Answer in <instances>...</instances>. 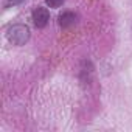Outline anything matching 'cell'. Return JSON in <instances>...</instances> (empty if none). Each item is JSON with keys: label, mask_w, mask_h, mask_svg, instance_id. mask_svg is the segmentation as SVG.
<instances>
[{"label": "cell", "mask_w": 132, "mask_h": 132, "mask_svg": "<svg viewBox=\"0 0 132 132\" xmlns=\"http://www.w3.org/2000/svg\"><path fill=\"white\" fill-rule=\"evenodd\" d=\"M50 20V13L47 8H42V6H37L34 11H33V23L37 27V28H44Z\"/></svg>", "instance_id": "obj_2"}, {"label": "cell", "mask_w": 132, "mask_h": 132, "mask_svg": "<svg viewBox=\"0 0 132 132\" xmlns=\"http://www.w3.org/2000/svg\"><path fill=\"white\" fill-rule=\"evenodd\" d=\"M6 37L13 45H25L30 39V28L27 25H22V23L13 25L8 28Z\"/></svg>", "instance_id": "obj_1"}, {"label": "cell", "mask_w": 132, "mask_h": 132, "mask_svg": "<svg viewBox=\"0 0 132 132\" xmlns=\"http://www.w3.org/2000/svg\"><path fill=\"white\" fill-rule=\"evenodd\" d=\"M75 22H76V14H73V13H70V11H65V13H62V14L59 16V25H61L62 28H69V27H72Z\"/></svg>", "instance_id": "obj_3"}, {"label": "cell", "mask_w": 132, "mask_h": 132, "mask_svg": "<svg viewBox=\"0 0 132 132\" xmlns=\"http://www.w3.org/2000/svg\"><path fill=\"white\" fill-rule=\"evenodd\" d=\"M65 0H45V3L50 6V8H59Z\"/></svg>", "instance_id": "obj_4"}, {"label": "cell", "mask_w": 132, "mask_h": 132, "mask_svg": "<svg viewBox=\"0 0 132 132\" xmlns=\"http://www.w3.org/2000/svg\"><path fill=\"white\" fill-rule=\"evenodd\" d=\"M22 2H25V0H6V3H5V8H11V6L20 5Z\"/></svg>", "instance_id": "obj_5"}]
</instances>
